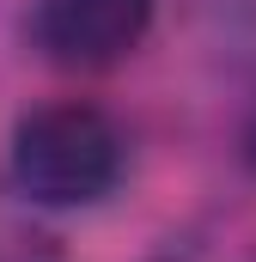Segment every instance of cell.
I'll use <instances>...</instances> for the list:
<instances>
[{
    "label": "cell",
    "mask_w": 256,
    "mask_h": 262,
    "mask_svg": "<svg viewBox=\"0 0 256 262\" xmlns=\"http://www.w3.org/2000/svg\"><path fill=\"white\" fill-rule=\"evenodd\" d=\"M159 18V0H31V43L67 73L128 61Z\"/></svg>",
    "instance_id": "cell-2"
},
{
    "label": "cell",
    "mask_w": 256,
    "mask_h": 262,
    "mask_svg": "<svg viewBox=\"0 0 256 262\" xmlns=\"http://www.w3.org/2000/svg\"><path fill=\"white\" fill-rule=\"evenodd\" d=\"M250 262H256V256H250Z\"/></svg>",
    "instance_id": "cell-4"
},
{
    "label": "cell",
    "mask_w": 256,
    "mask_h": 262,
    "mask_svg": "<svg viewBox=\"0 0 256 262\" xmlns=\"http://www.w3.org/2000/svg\"><path fill=\"white\" fill-rule=\"evenodd\" d=\"M6 171H12V189L43 213L98 207L128 177V128L86 98L37 104L12 122Z\"/></svg>",
    "instance_id": "cell-1"
},
{
    "label": "cell",
    "mask_w": 256,
    "mask_h": 262,
    "mask_svg": "<svg viewBox=\"0 0 256 262\" xmlns=\"http://www.w3.org/2000/svg\"><path fill=\"white\" fill-rule=\"evenodd\" d=\"M238 159H244V171H256V110L244 116V134H238Z\"/></svg>",
    "instance_id": "cell-3"
}]
</instances>
